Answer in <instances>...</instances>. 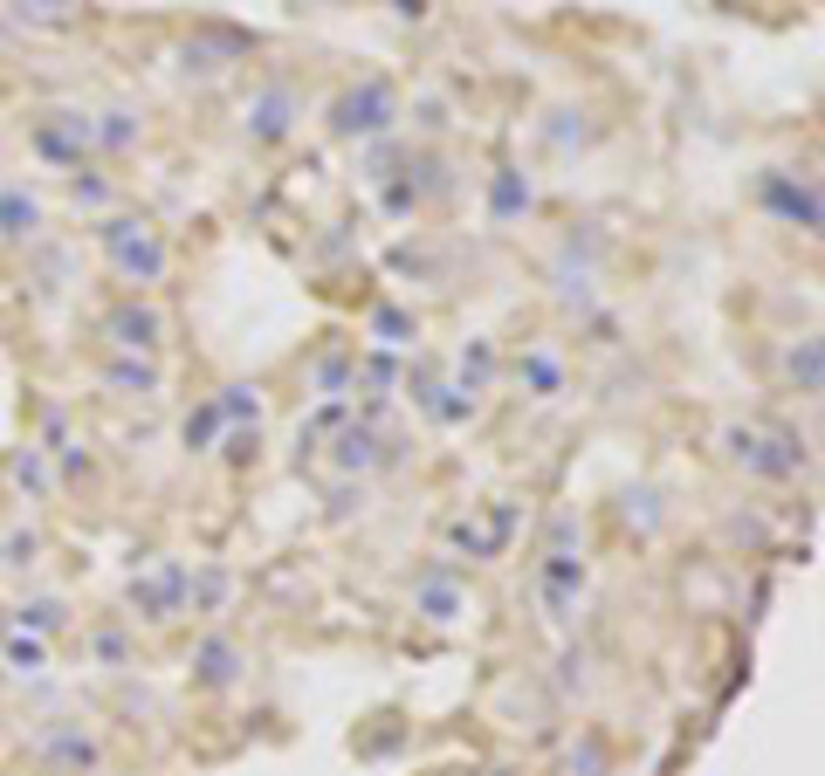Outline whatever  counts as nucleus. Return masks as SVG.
Listing matches in <instances>:
<instances>
[{
  "mask_svg": "<svg viewBox=\"0 0 825 776\" xmlns=\"http://www.w3.org/2000/svg\"><path fill=\"white\" fill-rule=\"evenodd\" d=\"M97 240H104V255H110V268L125 275V282H138V289H151V282H166V240L151 234L145 220H104L97 227Z\"/></svg>",
  "mask_w": 825,
  "mask_h": 776,
  "instance_id": "1",
  "label": "nucleus"
},
{
  "mask_svg": "<svg viewBox=\"0 0 825 776\" xmlns=\"http://www.w3.org/2000/svg\"><path fill=\"white\" fill-rule=\"evenodd\" d=\"M392 117H400L392 90L379 84V76H365L359 90H344V97L331 104V131H337V138H379V131H392Z\"/></svg>",
  "mask_w": 825,
  "mask_h": 776,
  "instance_id": "2",
  "label": "nucleus"
},
{
  "mask_svg": "<svg viewBox=\"0 0 825 776\" xmlns=\"http://www.w3.org/2000/svg\"><path fill=\"white\" fill-rule=\"evenodd\" d=\"M104 337H110L117 351H159V344H166V316L151 310V303H125V310L104 316Z\"/></svg>",
  "mask_w": 825,
  "mask_h": 776,
  "instance_id": "3",
  "label": "nucleus"
},
{
  "mask_svg": "<svg viewBox=\"0 0 825 776\" xmlns=\"http://www.w3.org/2000/svg\"><path fill=\"white\" fill-rule=\"evenodd\" d=\"M289 117H296V97L283 84H268L255 104H248V138L255 145H275V138H289Z\"/></svg>",
  "mask_w": 825,
  "mask_h": 776,
  "instance_id": "4",
  "label": "nucleus"
},
{
  "mask_svg": "<svg viewBox=\"0 0 825 776\" xmlns=\"http://www.w3.org/2000/svg\"><path fill=\"white\" fill-rule=\"evenodd\" d=\"M764 207L784 214V220H798L805 234L818 227V193H812V186H792L784 173H764Z\"/></svg>",
  "mask_w": 825,
  "mask_h": 776,
  "instance_id": "5",
  "label": "nucleus"
},
{
  "mask_svg": "<svg viewBox=\"0 0 825 776\" xmlns=\"http://www.w3.org/2000/svg\"><path fill=\"white\" fill-rule=\"evenodd\" d=\"M42 234V199L21 186H0V240H35Z\"/></svg>",
  "mask_w": 825,
  "mask_h": 776,
  "instance_id": "6",
  "label": "nucleus"
},
{
  "mask_svg": "<svg viewBox=\"0 0 825 776\" xmlns=\"http://www.w3.org/2000/svg\"><path fill=\"white\" fill-rule=\"evenodd\" d=\"M193 680H200V687H234V680H242V652H234V639H207L200 652H193Z\"/></svg>",
  "mask_w": 825,
  "mask_h": 776,
  "instance_id": "7",
  "label": "nucleus"
},
{
  "mask_svg": "<svg viewBox=\"0 0 825 776\" xmlns=\"http://www.w3.org/2000/svg\"><path fill=\"white\" fill-rule=\"evenodd\" d=\"M131 598L145 605V619H173V611L186 605V570L173 563L166 578H151V585H131Z\"/></svg>",
  "mask_w": 825,
  "mask_h": 776,
  "instance_id": "8",
  "label": "nucleus"
},
{
  "mask_svg": "<svg viewBox=\"0 0 825 776\" xmlns=\"http://www.w3.org/2000/svg\"><path fill=\"white\" fill-rule=\"evenodd\" d=\"M517 372H523V385H530L537 399H558V392H564V364L550 357V351H523Z\"/></svg>",
  "mask_w": 825,
  "mask_h": 776,
  "instance_id": "9",
  "label": "nucleus"
},
{
  "mask_svg": "<svg viewBox=\"0 0 825 776\" xmlns=\"http://www.w3.org/2000/svg\"><path fill=\"white\" fill-rule=\"evenodd\" d=\"M344 474H365L372 461H379V433L372 426H351V433H337V454H331Z\"/></svg>",
  "mask_w": 825,
  "mask_h": 776,
  "instance_id": "10",
  "label": "nucleus"
},
{
  "mask_svg": "<svg viewBox=\"0 0 825 776\" xmlns=\"http://www.w3.org/2000/svg\"><path fill=\"white\" fill-rule=\"evenodd\" d=\"M42 749L62 763V769H97V743H90V735H69V728H49L42 735Z\"/></svg>",
  "mask_w": 825,
  "mask_h": 776,
  "instance_id": "11",
  "label": "nucleus"
},
{
  "mask_svg": "<svg viewBox=\"0 0 825 776\" xmlns=\"http://www.w3.org/2000/svg\"><path fill=\"white\" fill-rule=\"evenodd\" d=\"M104 379H110L117 392H138V399H151V392H159V364H151V357H145V364H138V357H117Z\"/></svg>",
  "mask_w": 825,
  "mask_h": 776,
  "instance_id": "12",
  "label": "nucleus"
},
{
  "mask_svg": "<svg viewBox=\"0 0 825 776\" xmlns=\"http://www.w3.org/2000/svg\"><path fill=\"white\" fill-rule=\"evenodd\" d=\"M14 626H21V632H28V626H35V632H62V626H69V605H62V598H28V605L14 611Z\"/></svg>",
  "mask_w": 825,
  "mask_h": 776,
  "instance_id": "13",
  "label": "nucleus"
},
{
  "mask_svg": "<svg viewBox=\"0 0 825 776\" xmlns=\"http://www.w3.org/2000/svg\"><path fill=\"white\" fill-rule=\"evenodd\" d=\"M214 405H220V420H234V426H255V420H262L255 385H227V399H214Z\"/></svg>",
  "mask_w": 825,
  "mask_h": 776,
  "instance_id": "14",
  "label": "nucleus"
},
{
  "mask_svg": "<svg viewBox=\"0 0 825 776\" xmlns=\"http://www.w3.org/2000/svg\"><path fill=\"white\" fill-rule=\"evenodd\" d=\"M0 652H8L14 674H42V667H49V646H42V639H0Z\"/></svg>",
  "mask_w": 825,
  "mask_h": 776,
  "instance_id": "15",
  "label": "nucleus"
},
{
  "mask_svg": "<svg viewBox=\"0 0 825 776\" xmlns=\"http://www.w3.org/2000/svg\"><path fill=\"white\" fill-rule=\"evenodd\" d=\"M420 611H426V619H461V591L454 585H420Z\"/></svg>",
  "mask_w": 825,
  "mask_h": 776,
  "instance_id": "16",
  "label": "nucleus"
},
{
  "mask_svg": "<svg viewBox=\"0 0 825 776\" xmlns=\"http://www.w3.org/2000/svg\"><path fill=\"white\" fill-rule=\"evenodd\" d=\"M186 591H193V598H200V611H220L234 585H227V570H200V578H186Z\"/></svg>",
  "mask_w": 825,
  "mask_h": 776,
  "instance_id": "17",
  "label": "nucleus"
},
{
  "mask_svg": "<svg viewBox=\"0 0 825 776\" xmlns=\"http://www.w3.org/2000/svg\"><path fill=\"white\" fill-rule=\"evenodd\" d=\"M227 420H220V405H200V413H186V446H193V454H207V440L220 433Z\"/></svg>",
  "mask_w": 825,
  "mask_h": 776,
  "instance_id": "18",
  "label": "nucleus"
},
{
  "mask_svg": "<svg viewBox=\"0 0 825 776\" xmlns=\"http://www.w3.org/2000/svg\"><path fill=\"white\" fill-rule=\"evenodd\" d=\"M372 331H379L385 344H413V337H420V323L400 316V310H379V316H372Z\"/></svg>",
  "mask_w": 825,
  "mask_h": 776,
  "instance_id": "19",
  "label": "nucleus"
},
{
  "mask_svg": "<svg viewBox=\"0 0 825 776\" xmlns=\"http://www.w3.org/2000/svg\"><path fill=\"white\" fill-rule=\"evenodd\" d=\"M461 379H468V385H489V379H495V351H489V344H468V351H461Z\"/></svg>",
  "mask_w": 825,
  "mask_h": 776,
  "instance_id": "20",
  "label": "nucleus"
},
{
  "mask_svg": "<svg viewBox=\"0 0 825 776\" xmlns=\"http://www.w3.org/2000/svg\"><path fill=\"white\" fill-rule=\"evenodd\" d=\"M14 481L35 488V495H49V468H42V446H28V454L14 461Z\"/></svg>",
  "mask_w": 825,
  "mask_h": 776,
  "instance_id": "21",
  "label": "nucleus"
},
{
  "mask_svg": "<svg viewBox=\"0 0 825 776\" xmlns=\"http://www.w3.org/2000/svg\"><path fill=\"white\" fill-rule=\"evenodd\" d=\"M517 207H530V186H523L517 173H502V179H495V214L509 220V214H517Z\"/></svg>",
  "mask_w": 825,
  "mask_h": 776,
  "instance_id": "22",
  "label": "nucleus"
},
{
  "mask_svg": "<svg viewBox=\"0 0 825 776\" xmlns=\"http://www.w3.org/2000/svg\"><path fill=\"white\" fill-rule=\"evenodd\" d=\"M792 379H798L805 392H818V344H812V337L792 344Z\"/></svg>",
  "mask_w": 825,
  "mask_h": 776,
  "instance_id": "23",
  "label": "nucleus"
},
{
  "mask_svg": "<svg viewBox=\"0 0 825 776\" xmlns=\"http://www.w3.org/2000/svg\"><path fill=\"white\" fill-rule=\"evenodd\" d=\"M35 557H42V537H35V529H14V537H8V557H0V563H35Z\"/></svg>",
  "mask_w": 825,
  "mask_h": 776,
  "instance_id": "24",
  "label": "nucleus"
},
{
  "mask_svg": "<svg viewBox=\"0 0 825 776\" xmlns=\"http://www.w3.org/2000/svg\"><path fill=\"white\" fill-rule=\"evenodd\" d=\"M131 138H138V125L125 110H110V125H97V145H131Z\"/></svg>",
  "mask_w": 825,
  "mask_h": 776,
  "instance_id": "25",
  "label": "nucleus"
},
{
  "mask_svg": "<svg viewBox=\"0 0 825 776\" xmlns=\"http://www.w3.org/2000/svg\"><path fill=\"white\" fill-rule=\"evenodd\" d=\"M76 207H110V186L104 179H76Z\"/></svg>",
  "mask_w": 825,
  "mask_h": 776,
  "instance_id": "26",
  "label": "nucleus"
},
{
  "mask_svg": "<svg viewBox=\"0 0 825 776\" xmlns=\"http://www.w3.org/2000/svg\"><path fill=\"white\" fill-rule=\"evenodd\" d=\"M97 652H104V660L117 667V660H125V639H117V632H97Z\"/></svg>",
  "mask_w": 825,
  "mask_h": 776,
  "instance_id": "27",
  "label": "nucleus"
},
{
  "mask_svg": "<svg viewBox=\"0 0 825 776\" xmlns=\"http://www.w3.org/2000/svg\"><path fill=\"white\" fill-rule=\"evenodd\" d=\"M392 14H406V21H420V14H426V0H392Z\"/></svg>",
  "mask_w": 825,
  "mask_h": 776,
  "instance_id": "28",
  "label": "nucleus"
},
{
  "mask_svg": "<svg viewBox=\"0 0 825 776\" xmlns=\"http://www.w3.org/2000/svg\"><path fill=\"white\" fill-rule=\"evenodd\" d=\"M28 8H42V14H69L76 0H28Z\"/></svg>",
  "mask_w": 825,
  "mask_h": 776,
  "instance_id": "29",
  "label": "nucleus"
}]
</instances>
